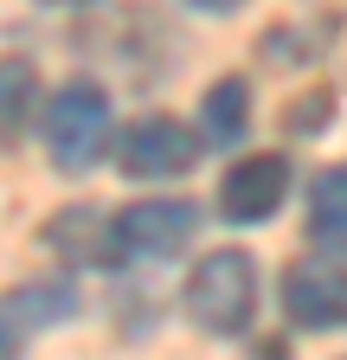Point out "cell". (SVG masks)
<instances>
[{
  "mask_svg": "<svg viewBox=\"0 0 347 360\" xmlns=\"http://www.w3.org/2000/svg\"><path fill=\"white\" fill-rule=\"evenodd\" d=\"M39 135H46V155L58 174H91L110 155V135H116V110L103 97V84L71 77L65 90H52L46 116H39Z\"/></svg>",
  "mask_w": 347,
  "mask_h": 360,
  "instance_id": "cell-1",
  "label": "cell"
},
{
  "mask_svg": "<svg viewBox=\"0 0 347 360\" xmlns=\"http://www.w3.org/2000/svg\"><path fill=\"white\" fill-rule=\"evenodd\" d=\"M187 7H199V13H232L238 0H187Z\"/></svg>",
  "mask_w": 347,
  "mask_h": 360,
  "instance_id": "cell-11",
  "label": "cell"
},
{
  "mask_svg": "<svg viewBox=\"0 0 347 360\" xmlns=\"http://www.w3.org/2000/svg\"><path fill=\"white\" fill-rule=\"evenodd\" d=\"M199 116H206L212 142H244V129H251V84L244 77H219V84L206 90Z\"/></svg>",
  "mask_w": 347,
  "mask_h": 360,
  "instance_id": "cell-10",
  "label": "cell"
},
{
  "mask_svg": "<svg viewBox=\"0 0 347 360\" xmlns=\"http://www.w3.org/2000/svg\"><path fill=\"white\" fill-rule=\"evenodd\" d=\"M199 238V206L193 200H142V206H122L116 212V245H122V264L129 257H181L187 245Z\"/></svg>",
  "mask_w": 347,
  "mask_h": 360,
  "instance_id": "cell-4",
  "label": "cell"
},
{
  "mask_svg": "<svg viewBox=\"0 0 347 360\" xmlns=\"http://www.w3.org/2000/svg\"><path fill=\"white\" fill-rule=\"evenodd\" d=\"M46 251L77 264V270H116L122 264V245H116V219L97 212V206H65L52 225H46Z\"/></svg>",
  "mask_w": 347,
  "mask_h": 360,
  "instance_id": "cell-8",
  "label": "cell"
},
{
  "mask_svg": "<svg viewBox=\"0 0 347 360\" xmlns=\"http://www.w3.org/2000/svg\"><path fill=\"white\" fill-rule=\"evenodd\" d=\"M71 315H77V290L58 283V277L7 290L0 296V360H13L39 328H58V322H71Z\"/></svg>",
  "mask_w": 347,
  "mask_h": 360,
  "instance_id": "cell-7",
  "label": "cell"
},
{
  "mask_svg": "<svg viewBox=\"0 0 347 360\" xmlns=\"http://www.w3.org/2000/svg\"><path fill=\"white\" fill-rule=\"evenodd\" d=\"M193 161H199V135L174 116H142L122 135V155H116L129 180H181L193 174Z\"/></svg>",
  "mask_w": 347,
  "mask_h": 360,
  "instance_id": "cell-5",
  "label": "cell"
},
{
  "mask_svg": "<svg viewBox=\"0 0 347 360\" xmlns=\"http://www.w3.org/2000/svg\"><path fill=\"white\" fill-rule=\"evenodd\" d=\"M46 7H91V0H46Z\"/></svg>",
  "mask_w": 347,
  "mask_h": 360,
  "instance_id": "cell-12",
  "label": "cell"
},
{
  "mask_svg": "<svg viewBox=\"0 0 347 360\" xmlns=\"http://www.w3.org/2000/svg\"><path fill=\"white\" fill-rule=\"evenodd\" d=\"M283 315L302 335L347 328V264L341 257H296L283 270Z\"/></svg>",
  "mask_w": 347,
  "mask_h": 360,
  "instance_id": "cell-3",
  "label": "cell"
},
{
  "mask_svg": "<svg viewBox=\"0 0 347 360\" xmlns=\"http://www.w3.org/2000/svg\"><path fill=\"white\" fill-rule=\"evenodd\" d=\"M289 200V161L283 155H238L219 180V212L232 225H264Z\"/></svg>",
  "mask_w": 347,
  "mask_h": 360,
  "instance_id": "cell-6",
  "label": "cell"
},
{
  "mask_svg": "<svg viewBox=\"0 0 347 360\" xmlns=\"http://www.w3.org/2000/svg\"><path fill=\"white\" fill-rule=\"evenodd\" d=\"M309 245L347 264V167H322L309 180Z\"/></svg>",
  "mask_w": 347,
  "mask_h": 360,
  "instance_id": "cell-9",
  "label": "cell"
},
{
  "mask_svg": "<svg viewBox=\"0 0 347 360\" xmlns=\"http://www.w3.org/2000/svg\"><path fill=\"white\" fill-rule=\"evenodd\" d=\"M187 315L206 335H244L257 322V257L251 251H206L187 277Z\"/></svg>",
  "mask_w": 347,
  "mask_h": 360,
  "instance_id": "cell-2",
  "label": "cell"
}]
</instances>
